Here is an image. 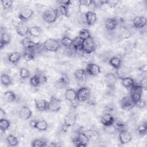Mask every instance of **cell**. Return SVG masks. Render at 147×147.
<instances>
[{"mask_svg":"<svg viewBox=\"0 0 147 147\" xmlns=\"http://www.w3.org/2000/svg\"><path fill=\"white\" fill-rule=\"evenodd\" d=\"M59 16V10L57 9L49 8L46 9L42 14L43 20L48 23L52 24L55 22Z\"/></svg>","mask_w":147,"mask_h":147,"instance_id":"obj_1","label":"cell"},{"mask_svg":"<svg viewBox=\"0 0 147 147\" xmlns=\"http://www.w3.org/2000/svg\"><path fill=\"white\" fill-rule=\"evenodd\" d=\"M60 47V42L53 38H47L42 43V48L48 52H57Z\"/></svg>","mask_w":147,"mask_h":147,"instance_id":"obj_2","label":"cell"},{"mask_svg":"<svg viewBox=\"0 0 147 147\" xmlns=\"http://www.w3.org/2000/svg\"><path fill=\"white\" fill-rule=\"evenodd\" d=\"M77 114L71 112L65 115L64 119L63 125L62 126L61 129L64 132H65L68 127H72L75 125L76 122Z\"/></svg>","mask_w":147,"mask_h":147,"instance_id":"obj_3","label":"cell"},{"mask_svg":"<svg viewBox=\"0 0 147 147\" xmlns=\"http://www.w3.org/2000/svg\"><path fill=\"white\" fill-rule=\"evenodd\" d=\"M48 78L45 75L38 73L32 76L30 79V84L34 87H37L42 84L47 83Z\"/></svg>","mask_w":147,"mask_h":147,"instance_id":"obj_4","label":"cell"},{"mask_svg":"<svg viewBox=\"0 0 147 147\" xmlns=\"http://www.w3.org/2000/svg\"><path fill=\"white\" fill-rule=\"evenodd\" d=\"M96 44L92 36L86 40L83 41L82 45V50L87 54L92 53L95 51Z\"/></svg>","mask_w":147,"mask_h":147,"instance_id":"obj_5","label":"cell"},{"mask_svg":"<svg viewBox=\"0 0 147 147\" xmlns=\"http://www.w3.org/2000/svg\"><path fill=\"white\" fill-rule=\"evenodd\" d=\"M76 98L78 102H84L90 98L91 90L87 87H82L76 91Z\"/></svg>","mask_w":147,"mask_h":147,"instance_id":"obj_6","label":"cell"},{"mask_svg":"<svg viewBox=\"0 0 147 147\" xmlns=\"http://www.w3.org/2000/svg\"><path fill=\"white\" fill-rule=\"evenodd\" d=\"M130 91V96L135 104L136 102H137L138 100L141 99L143 90L140 85L135 84Z\"/></svg>","mask_w":147,"mask_h":147,"instance_id":"obj_7","label":"cell"},{"mask_svg":"<svg viewBox=\"0 0 147 147\" xmlns=\"http://www.w3.org/2000/svg\"><path fill=\"white\" fill-rule=\"evenodd\" d=\"M61 109V101L56 96L51 97L49 101V111L51 112H58Z\"/></svg>","mask_w":147,"mask_h":147,"instance_id":"obj_8","label":"cell"},{"mask_svg":"<svg viewBox=\"0 0 147 147\" xmlns=\"http://www.w3.org/2000/svg\"><path fill=\"white\" fill-rule=\"evenodd\" d=\"M121 108L126 111H129L134 106V103L132 100L130 95L123 97L119 101Z\"/></svg>","mask_w":147,"mask_h":147,"instance_id":"obj_9","label":"cell"},{"mask_svg":"<svg viewBox=\"0 0 147 147\" xmlns=\"http://www.w3.org/2000/svg\"><path fill=\"white\" fill-rule=\"evenodd\" d=\"M87 74L91 76H96L99 75L100 72V67L94 63H89L87 64L85 69Z\"/></svg>","mask_w":147,"mask_h":147,"instance_id":"obj_10","label":"cell"},{"mask_svg":"<svg viewBox=\"0 0 147 147\" xmlns=\"http://www.w3.org/2000/svg\"><path fill=\"white\" fill-rule=\"evenodd\" d=\"M34 105L36 109L39 111H49V101L44 99H35Z\"/></svg>","mask_w":147,"mask_h":147,"instance_id":"obj_11","label":"cell"},{"mask_svg":"<svg viewBox=\"0 0 147 147\" xmlns=\"http://www.w3.org/2000/svg\"><path fill=\"white\" fill-rule=\"evenodd\" d=\"M34 11L29 8H25L22 9L18 14V18L23 22L27 21L30 20L33 16Z\"/></svg>","mask_w":147,"mask_h":147,"instance_id":"obj_12","label":"cell"},{"mask_svg":"<svg viewBox=\"0 0 147 147\" xmlns=\"http://www.w3.org/2000/svg\"><path fill=\"white\" fill-rule=\"evenodd\" d=\"M118 78L116 74L114 73H108L105 76V82L107 86L109 88H113L115 87L117 82Z\"/></svg>","mask_w":147,"mask_h":147,"instance_id":"obj_13","label":"cell"},{"mask_svg":"<svg viewBox=\"0 0 147 147\" xmlns=\"http://www.w3.org/2000/svg\"><path fill=\"white\" fill-rule=\"evenodd\" d=\"M33 113L32 110L26 106H23L19 111V117L23 120H28L32 116Z\"/></svg>","mask_w":147,"mask_h":147,"instance_id":"obj_14","label":"cell"},{"mask_svg":"<svg viewBox=\"0 0 147 147\" xmlns=\"http://www.w3.org/2000/svg\"><path fill=\"white\" fill-rule=\"evenodd\" d=\"M105 28L109 31H113L118 25V21L114 17H109L106 18L104 22Z\"/></svg>","mask_w":147,"mask_h":147,"instance_id":"obj_15","label":"cell"},{"mask_svg":"<svg viewBox=\"0 0 147 147\" xmlns=\"http://www.w3.org/2000/svg\"><path fill=\"white\" fill-rule=\"evenodd\" d=\"M21 44L25 49H32L38 45V42H35L32 38L28 37L23 38L21 41Z\"/></svg>","mask_w":147,"mask_h":147,"instance_id":"obj_16","label":"cell"},{"mask_svg":"<svg viewBox=\"0 0 147 147\" xmlns=\"http://www.w3.org/2000/svg\"><path fill=\"white\" fill-rule=\"evenodd\" d=\"M132 140L131 133L127 130L119 133V140L122 145H125L130 142Z\"/></svg>","mask_w":147,"mask_h":147,"instance_id":"obj_17","label":"cell"},{"mask_svg":"<svg viewBox=\"0 0 147 147\" xmlns=\"http://www.w3.org/2000/svg\"><path fill=\"white\" fill-rule=\"evenodd\" d=\"M115 119L110 113L104 114L100 118V122L103 126L113 125Z\"/></svg>","mask_w":147,"mask_h":147,"instance_id":"obj_18","label":"cell"},{"mask_svg":"<svg viewBox=\"0 0 147 147\" xmlns=\"http://www.w3.org/2000/svg\"><path fill=\"white\" fill-rule=\"evenodd\" d=\"M76 95H77L76 91H75L73 88H67L65 90V94H64L65 99L71 102L72 103L78 101L76 98Z\"/></svg>","mask_w":147,"mask_h":147,"instance_id":"obj_19","label":"cell"},{"mask_svg":"<svg viewBox=\"0 0 147 147\" xmlns=\"http://www.w3.org/2000/svg\"><path fill=\"white\" fill-rule=\"evenodd\" d=\"M84 16L86 24L89 26L93 25L97 20L96 14L93 11L90 10L88 11L84 14Z\"/></svg>","mask_w":147,"mask_h":147,"instance_id":"obj_20","label":"cell"},{"mask_svg":"<svg viewBox=\"0 0 147 147\" xmlns=\"http://www.w3.org/2000/svg\"><path fill=\"white\" fill-rule=\"evenodd\" d=\"M10 41L11 37L10 34L6 32H1L0 38V49L2 50L6 45L9 44Z\"/></svg>","mask_w":147,"mask_h":147,"instance_id":"obj_21","label":"cell"},{"mask_svg":"<svg viewBox=\"0 0 147 147\" xmlns=\"http://www.w3.org/2000/svg\"><path fill=\"white\" fill-rule=\"evenodd\" d=\"M122 86L127 90H130L132 87L136 84L134 80L130 76H127L120 79Z\"/></svg>","mask_w":147,"mask_h":147,"instance_id":"obj_22","label":"cell"},{"mask_svg":"<svg viewBox=\"0 0 147 147\" xmlns=\"http://www.w3.org/2000/svg\"><path fill=\"white\" fill-rule=\"evenodd\" d=\"M75 137L80 142L82 147H86L87 146V144L90 141L88 137L86 136L84 132L83 131H79Z\"/></svg>","mask_w":147,"mask_h":147,"instance_id":"obj_23","label":"cell"},{"mask_svg":"<svg viewBox=\"0 0 147 147\" xmlns=\"http://www.w3.org/2000/svg\"><path fill=\"white\" fill-rule=\"evenodd\" d=\"M29 27L25 25L24 23L22 24L20 26L16 28V30L17 33L20 36H26L27 34H29Z\"/></svg>","mask_w":147,"mask_h":147,"instance_id":"obj_24","label":"cell"},{"mask_svg":"<svg viewBox=\"0 0 147 147\" xmlns=\"http://www.w3.org/2000/svg\"><path fill=\"white\" fill-rule=\"evenodd\" d=\"M48 128V124L45 120H36L34 129L41 131H46Z\"/></svg>","mask_w":147,"mask_h":147,"instance_id":"obj_25","label":"cell"},{"mask_svg":"<svg viewBox=\"0 0 147 147\" xmlns=\"http://www.w3.org/2000/svg\"><path fill=\"white\" fill-rule=\"evenodd\" d=\"M21 53L17 51H14L11 52L8 56L7 60L10 63L12 64H16L20 61V60L21 59Z\"/></svg>","mask_w":147,"mask_h":147,"instance_id":"obj_26","label":"cell"},{"mask_svg":"<svg viewBox=\"0 0 147 147\" xmlns=\"http://www.w3.org/2000/svg\"><path fill=\"white\" fill-rule=\"evenodd\" d=\"M109 64L114 69H117L122 65V61L119 57L117 56H113L110 59Z\"/></svg>","mask_w":147,"mask_h":147,"instance_id":"obj_27","label":"cell"},{"mask_svg":"<svg viewBox=\"0 0 147 147\" xmlns=\"http://www.w3.org/2000/svg\"><path fill=\"white\" fill-rule=\"evenodd\" d=\"M129 74V69L123 66H121L118 69H116V75L118 79H122L128 76Z\"/></svg>","mask_w":147,"mask_h":147,"instance_id":"obj_28","label":"cell"},{"mask_svg":"<svg viewBox=\"0 0 147 147\" xmlns=\"http://www.w3.org/2000/svg\"><path fill=\"white\" fill-rule=\"evenodd\" d=\"M3 98L6 102L12 103L16 100L17 95L12 91H7L3 94Z\"/></svg>","mask_w":147,"mask_h":147,"instance_id":"obj_29","label":"cell"},{"mask_svg":"<svg viewBox=\"0 0 147 147\" xmlns=\"http://www.w3.org/2000/svg\"><path fill=\"white\" fill-rule=\"evenodd\" d=\"M6 142L9 146H17L19 144L17 137L13 134H9L6 137Z\"/></svg>","mask_w":147,"mask_h":147,"instance_id":"obj_30","label":"cell"},{"mask_svg":"<svg viewBox=\"0 0 147 147\" xmlns=\"http://www.w3.org/2000/svg\"><path fill=\"white\" fill-rule=\"evenodd\" d=\"M1 84L5 87H9L12 84V79L11 77L6 74H2L1 76Z\"/></svg>","mask_w":147,"mask_h":147,"instance_id":"obj_31","label":"cell"},{"mask_svg":"<svg viewBox=\"0 0 147 147\" xmlns=\"http://www.w3.org/2000/svg\"><path fill=\"white\" fill-rule=\"evenodd\" d=\"M69 84V79L66 75H63L57 81L56 84L59 88H64Z\"/></svg>","mask_w":147,"mask_h":147,"instance_id":"obj_32","label":"cell"},{"mask_svg":"<svg viewBox=\"0 0 147 147\" xmlns=\"http://www.w3.org/2000/svg\"><path fill=\"white\" fill-rule=\"evenodd\" d=\"M42 33V29L38 26H33L29 28V34L33 37H38Z\"/></svg>","mask_w":147,"mask_h":147,"instance_id":"obj_33","label":"cell"},{"mask_svg":"<svg viewBox=\"0 0 147 147\" xmlns=\"http://www.w3.org/2000/svg\"><path fill=\"white\" fill-rule=\"evenodd\" d=\"M22 57L25 60L30 61L34 59L35 54L32 49H25L22 53Z\"/></svg>","mask_w":147,"mask_h":147,"instance_id":"obj_34","label":"cell"},{"mask_svg":"<svg viewBox=\"0 0 147 147\" xmlns=\"http://www.w3.org/2000/svg\"><path fill=\"white\" fill-rule=\"evenodd\" d=\"M90 141H96L99 137V133L95 130L89 129L84 131Z\"/></svg>","mask_w":147,"mask_h":147,"instance_id":"obj_35","label":"cell"},{"mask_svg":"<svg viewBox=\"0 0 147 147\" xmlns=\"http://www.w3.org/2000/svg\"><path fill=\"white\" fill-rule=\"evenodd\" d=\"M10 122L5 118H2L0 119V129L2 132H5L10 126Z\"/></svg>","mask_w":147,"mask_h":147,"instance_id":"obj_36","label":"cell"},{"mask_svg":"<svg viewBox=\"0 0 147 147\" xmlns=\"http://www.w3.org/2000/svg\"><path fill=\"white\" fill-rule=\"evenodd\" d=\"M47 141L44 139L37 138L33 140L31 142V146L33 147H44L48 146Z\"/></svg>","mask_w":147,"mask_h":147,"instance_id":"obj_37","label":"cell"},{"mask_svg":"<svg viewBox=\"0 0 147 147\" xmlns=\"http://www.w3.org/2000/svg\"><path fill=\"white\" fill-rule=\"evenodd\" d=\"M86 74H87V73H86V70L83 68L77 69L75 71V72L74 73V75L75 78H76V79L79 80L83 79L85 78Z\"/></svg>","mask_w":147,"mask_h":147,"instance_id":"obj_38","label":"cell"},{"mask_svg":"<svg viewBox=\"0 0 147 147\" xmlns=\"http://www.w3.org/2000/svg\"><path fill=\"white\" fill-rule=\"evenodd\" d=\"M82 42H83V40L81 38H80L78 36H76L74 39H73L72 47L75 51H82Z\"/></svg>","mask_w":147,"mask_h":147,"instance_id":"obj_39","label":"cell"},{"mask_svg":"<svg viewBox=\"0 0 147 147\" xmlns=\"http://www.w3.org/2000/svg\"><path fill=\"white\" fill-rule=\"evenodd\" d=\"M73 39L68 36H64L60 40V44L67 48H69L72 46Z\"/></svg>","mask_w":147,"mask_h":147,"instance_id":"obj_40","label":"cell"},{"mask_svg":"<svg viewBox=\"0 0 147 147\" xmlns=\"http://www.w3.org/2000/svg\"><path fill=\"white\" fill-rule=\"evenodd\" d=\"M78 36L83 41L84 40H86L91 37V35L90 31L88 29H82L79 32V34Z\"/></svg>","mask_w":147,"mask_h":147,"instance_id":"obj_41","label":"cell"},{"mask_svg":"<svg viewBox=\"0 0 147 147\" xmlns=\"http://www.w3.org/2000/svg\"><path fill=\"white\" fill-rule=\"evenodd\" d=\"M114 125L115 127V129L117 131H118L119 133L126 130V125L121 121H115L114 123Z\"/></svg>","mask_w":147,"mask_h":147,"instance_id":"obj_42","label":"cell"},{"mask_svg":"<svg viewBox=\"0 0 147 147\" xmlns=\"http://www.w3.org/2000/svg\"><path fill=\"white\" fill-rule=\"evenodd\" d=\"M20 76L22 79H26L30 77V72L27 68L22 67L20 70Z\"/></svg>","mask_w":147,"mask_h":147,"instance_id":"obj_43","label":"cell"},{"mask_svg":"<svg viewBox=\"0 0 147 147\" xmlns=\"http://www.w3.org/2000/svg\"><path fill=\"white\" fill-rule=\"evenodd\" d=\"M59 12L64 17L68 18L69 17L68 12V6L65 5H59Z\"/></svg>","mask_w":147,"mask_h":147,"instance_id":"obj_44","label":"cell"},{"mask_svg":"<svg viewBox=\"0 0 147 147\" xmlns=\"http://www.w3.org/2000/svg\"><path fill=\"white\" fill-rule=\"evenodd\" d=\"M2 6L3 10H8L11 8L13 4V1L12 0H2L1 1Z\"/></svg>","mask_w":147,"mask_h":147,"instance_id":"obj_45","label":"cell"},{"mask_svg":"<svg viewBox=\"0 0 147 147\" xmlns=\"http://www.w3.org/2000/svg\"><path fill=\"white\" fill-rule=\"evenodd\" d=\"M137 131L139 134L144 136L147 132V125L146 123L140 124L137 127Z\"/></svg>","mask_w":147,"mask_h":147,"instance_id":"obj_46","label":"cell"},{"mask_svg":"<svg viewBox=\"0 0 147 147\" xmlns=\"http://www.w3.org/2000/svg\"><path fill=\"white\" fill-rule=\"evenodd\" d=\"M103 130L105 133L109 134H114L117 131L114 124L111 125H109V126H103Z\"/></svg>","mask_w":147,"mask_h":147,"instance_id":"obj_47","label":"cell"},{"mask_svg":"<svg viewBox=\"0 0 147 147\" xmlns=\"http://www.w3.org/2000/svg\"><path fill=\"white\" fill-rule=\"evenodd\" d=\"M78 9H79V11L81 13L84 14H85L88 11H90V6H86V5H81V4H79Z\"/></svg>","mask_w":147,"mask_h":147,"instance_id":"obj_48","label":"cell"},{"mask_svg":"<svg viewBox=\"0 0 147 147\" xmlns=\"http://www.w3.org/2000/svg\"><path fill=\"white\" fill-rule=\"evenodd\" d=\"M107 0L103 1H93V5L95 8H99L104 5H106Z\"/></svg>","mask_w":147,"mask_h":147,"instance_id":"obj_49","label":"cell"},{"mask_svg":"<svg viewBox=\"0 0 147 147\" xmlns=\"http://www.w3.org/2000/svg\"><path fill=\"white\" fill-rule=\"evenodd\" d=\"M134 106H136L139 109H144L146 106V102L142 98L135 103Z\"/></svg>","mask_w":147,"mask_h":147,"instance_id":"obj_50","label":"cell"},{"mask_svg":"<svg viewBox=\"0 0 147 147\" xmlns=\"http://www.w3.org/2000/svg\"><path fill=\"white\" fill-rule=\"evenodd\" d=\"M140 19H141V16H136L133 18V26L136 29H140Z\"/></svg>","mask_w":147,"mask_h":147,"instance_id":"obj_51","label":"cell"},{"mask_svg":"<svg viewBox=\"0 0 147 147\" xmlns=\"http://www.w3.org/2000/svg\"><path fill=\"white\" fill-rule=\"evenodd\" d=\"M146 83H147V80H146V76H144L141 80H140V86L142 87L143 90H146Z\"/></svg>","mask_w":147,"mask_h":147,"instance_id":"obj_52","label":"cell"},{"mask_svg":"<svg viewBox=\"0 0 147 147\" xmlns=\"http://www.w3.org/2000/svg\"><path fill=\"white\" fill-rule=\"evenodd\" d=\"M118 3H119L118 1H107V0L106 5L110 8H114L117 6Z\"/></svg>","mask_w":147,"mask_h":147,"instance_id":"obj_53","label":"cell"},{"mask_svg":"<svg viewBox=\"0 0 147 147\" xmlns=\"http://www.w3.org/2000/svg\"><path fill=\"white\" fill-rule=\"evenodd\" d=\"M12 22V24L15 27V28L18 26H20V25H21L22 24L24 23L23 21H22L18 17L17 18H15V19H13L11 21Z\"/></svg>","mask_w":147,"mask_h":147,"instance_id":"obj_54","label":"cell"},{"mask_svg":"<svg viewBox=\"0 0 147 147\" xmlns=\"http://www.w3.org/2000/svg\"><path fill=\"white\" fill-rule=\"evenodd\" d=\"M92 2L93 1H91V0H80L78 2H79V4L84 5L91 7V6L92 4Z\"/></svg>","mask_w":147,"mask_h":147,"instance_id":"obj_55","label":"cell"},{"mask_svg":"<svg viewBox=\"0 0 147 147\" xmlns=\"http://www.w3.org/2000/svg\"><path fill=\"white\" fill-rule=\"evenodd\" d=\"M146 17L144 16H141V19H140V29L144 28L146 26Z\"/></svg>","mask_w":147,"mask_h":147,"instance_id":"obj_56","label":"cell"},{"mask_svg":"<svg viewBox=\"0 0 147 147\" xmlns=\"http://www.w3.org/2000/svg\"><path fill=\"white\" fill-rule=\"evenodd\" d=\"M138 71L140 72L142 74H146V71H147V65L146 64H144L140 67L138 68Z\"/></svg>","mask_w":147,"mask_h":147,"instance_id":"obj_57","label":"cell"},{"mask_svg":"<svg viewBox=\"0 0 147 147\" xmlns=\"http://www.w3.org/2000/svg\"><path fill=\"white\" fill-rule=\"evenodd\" d=\"M71 1H57V3H59V5H65L67 6H69L70 5H71Z\"/></svg>","mask_w":147,"mask_h":147,"instance_id":"obj_58","label":"cell"},{"mask_svg":"<svg viewBox=\"0 0 147 147\" xmlns=\"http://www.w3.org/2000/svg\"><path fill=\"white\" fill-rule=\"evenodd\" d=\"M0 114H1V118H5L6 115V112L5 111V110L3 109H2V108L1 109V110H0Z\"/></svg>","mask_w":147,"mask_h":147,"instance_id":"obj_59","label":"cell"}]
</instances>
